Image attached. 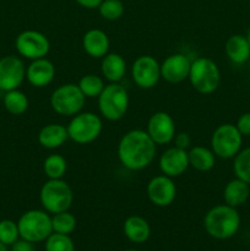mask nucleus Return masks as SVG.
<instances>
[{
  "label": "nucleus",
  "instance_id": "1",
  "mask_svg": "<svg viewBox=\"0 0 250 251\" xmlns=\"http://www.w3.org/2000/svg\"><path fill=\"white\" fill-rule=\"evenodd\" d=\"M156 156V144L144 130L126 132L118 145V157L123 166L129 171L146 168Z\"/></svg>",
  "mask_w": 250,
  "mask_h": 251
},
{
  "label": "nucleus",
  "instance_id": "2",
  "mask_svg": "<svg viewBox=\"0 0 250 251\" xmlns=\"http://www.w3.org/2000/svg\"><path fill=\"white\" fill-rule=\"evenodd\" d=\"M203 227L207 234L215 239H229L239 229L240 216L237 208L227 203L215 206L206 213Z\"/></svg>",
  "mask_w": 250,
  "mask_h": 251
},
{
  "label": "nucleus",
  "instance_id": "3",
  "mask_svg": "<svg viewBox=\"0 0 250 251\" xmlns=\"http://www.w3.org/2000/svg\"><path fill=\"white\" fill-rule=\"evenodd\" d=\"M41 203L49 213L64 212L71 207L74 195L70 185L61 179H49L43 184L39 194Z\"/></svg>",
  "mask_w": 250,
  "mask_h": 251
},
{
  "label": "nucleus",
  "instance_id": "4",
  "mask_svg": "<svg viewBox=\"0 0 250 251\" xmlns=\"http://www.w3.org/2000/svg\"><path fill=\"white\" fill-rule=\"evenodd\" d=\"M98 108L105 119L110 122L120 120L129 108L127 91L118 82L107 85L98 97Z\"/></svg>",
  "mask_w": 250,
  "mask_h": 251
},
{
  "label": "nucleus",
  "instance_id": "5",
  "mask_svg": "<svg viewBox=\"0 0 250 251\" xmlns=\"http://www.w3.org/2000/svg\"><path fill=\"white\" fill-rule=\"evenodd\" d=\"M17 226L20 238L31 243L43 242L53 233L51 217L47 213V211H27L20 217Z\"/></svg>",
  "mask_w": 250,
  "mask_h": 251
},
{
  "label": "nucleus",
  "instance_id": "6",
  "mask_svg": "<svg viewBox=\"0 0 250 251\" xmlns=\"http://www.w3.org/2000/svg\"><path fill=\"white\" fill-rule=\"evenodd\" d=\"M189 80L191 86L202 95H210L221 83V71L217 64L208 58H198L191 63Z\"/></svg>",
  "mask_w": 250,
  "mask_h": 251
},
{
  "label": "nucleus",
  "instance_id": "7",
  "mask_svg": "<svg viewBox=\"0 0 250 251\" xmlns=\"http://www.w3.org/2000/svg\"><path fill=\"white\" fill-rule=\"evenodd\" d=\"M86 97L81 92L78 85L65 83L51 93L50 105L55 113L64 117H71L81 112L85 105Z\"/></svg>",
  "mask_w": 250,
  "mask_h": 251
},
{
  "label": "nucleus",
  "instance_id": "8",
  "mask_svg": "<svg viewBox=\"0 0 250 251\" xmlns=\"http://www.w3.org/2000/svg\"><path fill=\"white\" fill-rule=\"evenodd\" d=\"M102 127V120L97 114L86 112L74 115L66 129L69 137L73 141L80 145H87L100 136Z\"/></svg>",
  "mask_w": 250,
  "mask_h": 251
},
{
  "label": "nucleus",
  "instance_id": "9",
  "mask_svg": "<svg viewBox=\"0 0 250 251\" xmlns=\"http://www.w3.org/2000/svg\"><path fill=\"white\" fill-rule=\"evenodd\" d=\"M243 135L233 124H222L213 131L211 147L213 153L223 159L233 158L242 149Z\"/></svg>",
  "mask_w": 250,
  "mask_h": 251
},
{
  "label": "nucleus",
  "instance_id": "10",
  "mask_svg": "<svg viewBox=\"0 0 250 251\" xmlns=\"http://www.w3.org/2000/svg\"><path fill=\"white\" fill-rule=\"evenodd\" d=\"M17 53L29 60L46 58L50 50V43L46 34L34 29H27L17 36L15 42Z\"/></svg>",
  "mask_w": 250,
  "mask_h": 251
},
{
  "label": "nucleus",
  "instance_id": "11",
  "mask_svg": "<svg viewBox=\"0 0 250 251\" xmlns=\"http://www.w3.org/2000/svg\"><path fill=\"white\" fill-rule=\"evenodd\" d=\"M131 76L140 88L154 87L161 78V65L151 55H141L131 66Z\"/></svg>",
  "mask_w": 250,
  "mask_h": 251
},
{
  "label": "nucleus",
  "instance_id": "12",
  "mask_svg": "<svg viewBox=\"0 0 250 251\" xmlns=\"http://www.w3.org/2000/svg\"><path fill=\"white\" fill-rule=\"evenodd\" d=\"M26 77L24 61L15 55H6L0 59V90H17Z\"/></svg>",
  "mask_w": 250,
  "mask_h": 251
},
{
  "label": "nucleus",
  "instance_id": "13",
  "mask_svg": "<svg viewBox=\"0 0 250 251\" xmlns=\"http://www.w3.org/2000/svg\"><path fill=\"white\" fill-rule=\"evenodd\" d=\"M147 134L156 145H167L175 136V124L168 113L157 112L147 123Z\"/></svg>",
  "mask_w": 250,
  "mask_h": 251
},
{
  "label": "nucleus",
  "instance_id": "14",
  "mask_svg": "<svg viewBox=\"0 0 250 251\" xmlns=\"http://www.w3.org/2000/svg\"><path fill=\"white\" fill-rule=\"evenodd\" d=\"M147 196L153 205L166 207L175 200L176 186L171 176H157L149 181Z\"/></svg>",
  "mask_w": 250,
  "mask_h": 251
},
{
  "label": "nucleus",
  "instance_id": "15",
  "mask_svg": "<svg viewBox=\"0 0 250 251\" xmlns=\"http://www.w3.org/2000/svg\"><path fill=\"white\" fill-rule=\"evenodd\" d=\"M191 61L181 53L172 54L161 64V77L169 83H179L189 78Z\"/></svg>",
  "mask_w": 250,
  "mask_h": 251
},
{
  "label": "nucleus",
  "instance_id": "16",
  "mask_svg": "<svg viewBox=\"0 0 250 251\" xmlns=\"http://www.w3.org/2000/svg\"><path fill=\"white\" fill-rule=\"evenodd\" d=\"M189 166V154L186 150L176 146L166 150L159 157V169L164 176L171 178L184 174Z\"/></svg>",
  "mask_w": 250,
  "mask_h": 251
},
{
  "label": "nucleus",
  "instance_id": "17",
  "mask_svg": "<svg viewBox=\"0 0 250 251\" xmlns=\"http://www.w3.org/2000/svg\"><path fill=\"white\" fill-rule=\"evenodd\" d=\"M55 76V66L50 60L46 58L36 59L26 69V77L28 82L34 87H46Z\"/></svg>",
  "mask_w": 250,
  "mask_h": 251
},
{
  "label": "nucleus",
  "instance_id": "18",
  "mask_svg": "<svg viewBox=\"0 0 250 251\" xmlns=\"http://www.w3.org/2000/svg\"><path fill=\"white\" fill-rule=\"evenodd\" d=\"M82 47L86 53L92 58H103L109 51L110 42L105 32L93 28L86 32L83 36Z\"/></svg>",
  "mask_w": 250,
  "mask_h": 251
},
{
  "label": "nucleus",
  "instance_id": "19",
  "mask_svg": "<svg viewBox=\"0 0 250 251\" xmlns=\"http://www.w3.org/2000/svg\"><path fill=\"white\" fill-rule=\"evenodd\" d=\"M68 129L60 124H48L41 129L38 134V142L48 150L63 146L68 140Z\"/></svg>",
  "mask_w": 250,
  "mask_h": 251
},
{
  "label": "nucleus",
  "instance_id": "20",
  "mask_svg": "<svg viewBox=\"0 0 250 251\" xmlns=\"http://www.w3.org/2000/svg\"><path fill=\"white\" fill-rule=\"evenodd\" d=\"M124 234L130 242L142 244L151 235V227L145 218L140 216H130L124 222Z\"/></svg>",
  "mask_w": 250,
  "mask_h": 251
},
{
  "label": "nucleus",
  "instance_id": "21",
  "mask_svg": "<svg viewBox=\"0 0 250 251\" xmlns=\"http://www.w3.org/2000/svg\"><path fill=\"white\" fill-rule=\"evenodd\" d=\"M250 196V185L242 179H233L228 181L223 190V199L227 205L232 207H239L244 205Z\"/></svg>",
  "mask_w": 250,
  "mask_h": 251
},
{
  "label": "nucleus",
  "instance_id": "22",
  "mask_svg": "<svg viewBox=\"0 0 250 251\" xmlns=\"http://www.w3.org/2000/svg\"><path fill=\"white\" fill-rule=\"evenodd\" d=\"M225 54L232 63L240 65L250 59V46L247 37L242 34H233L225 42Z\"/></svg>",
  "mask_w": 250,
  "mask_h": 251
},
{
  "label": "nucleus",
  "instance_id": "23",
  "mask_svg": "<svg viewBox=\"0 0 250 251\" xmlns=\"http://www.w3.org/2000/svg\"><path fill=\"white\" fill-rule=\"evenodd\" d=\"M102 75L110 82H119L126 73V61L120 54L108 53L100 64Z\"/></svg>",
  "mask_w": 250,
  "mask_h": 251
},
{
  "label": "nucleus",
  "instance_id": "24",
  "mask_svg": "<svg viewBox=\"0 0 250 251\" xmlns=\"http://www.w3.org/2000/svg\"><path fill=\"white\" fill-rule=\"evenodd\" d=\"M189 164L199 172H208L215 167L216 154L212 150L203 146H195L188 152Z\"/></svg>",
  "mask_w": 250,
  "mask_h": 251
},
{
  "label": "nucleus",
  "instance_id": "25",
  "mask_svg": "<svg viewBox=\"0 0 250 251\" xmlns=\"http://www.w3.org/2000/svg\"><path fill=\"white\" fill-rule=\"evenodd\" d=\"M2 102H4L5 109L12 115L24 114L28 108V98L19 88L5 92Z\"/></svg>",
  "mask_w": 250,
  "mask_h": 251
},
{
  "label": "nucleus",
  "instance_id": "26",
  "mask_svg": "<svg viewBox=\"0 0 250 251\" xmlns=\"http://www.w3.org/2000/svg\"><path fill=\"white\" fill-rule=\"evenodd\" d=\"M43 171L49 179H61L68 171L66 159L60 154H50L44 161Z\"/></svg>",
  "mask_w": 250,
  "mask_h": 251
},
{
  "label": "nucleus",
  "instance_id": "27",
  "mask_svg": "<svg viewBox=\"0 0 250 251\" xmlns=\"http://www.w3.org/2000/svg\"><path fill=\"white\" fill-rule=\"evenodd\" d=\"M78 87H80L81 92L83 93L86 98H98L100 93H102V91L104 90L105 86L100 76L88 74V75L82 76L80 78Z\"/></svg>",
  "mask_w": 250,
  "mask_h": 251
},
{
  "label": "nucleus",
  "instance_id": "28",
  "mask_svg": "<svg viewBox=\"0 0 250 251\" xmlns=\"http://www.w3.org/2000/svg\"><path fill=\"white\" fill-rule=\"evenodd\" d=\"M77 221L76 217L69 211L59 212L51 217V227L54 233H60V234H71L75 230Z\"/></svg>",
  "mask_w": 250,
  "mask_h": 251
},
{
  "label": "nucleus",
  "instance_id": "29",
  "mask_svg": "<svg viewBox=\"0 0 250 251\" xmlns=\"http://www.w3.org/2000/svg\"><path fill=\"white\" fill-rule=\"evenodd\" d=\"M235 178L242 179L243 181L250 185V147L240 150L237 156L234 157L233 163Z\"/></svg>",
  "mask_w": 250,
  "mask_h": 251
},
{
  "label": "nucleus",
  "instance_id": "30",
  "mask_svg": "<svg viewBox=\"0 0 250 251\" xmlns=\"http://www.w3.org/2000/svg\"><path fill=\"white\" fill-rule=\"evenodd\" d=\"M46 251H75V244L68 234L53 232L46 239Z\"/></svg>",
  "mask_w": 250,
  "mask_h": 251
},
{
  "label": "nucleus",
  "instance_id": "31",
  "mask_svg": "<svg viewBox=\"0 0 250 251\" xmlns=\"http://www.w3.org/2000/svg\"><path fill=\"white\" fill-rule=\"evenodd\" d=\"M98 10L104 20L115 21L123 16L125 7L122 0H103L102 4L98 6Z\"/></svg>",
  "mask_w": 250,
  "mask_h": 251
},
{
  "label": "nucleus",
  "instance_id": "32",
  "mask_svg": "<svg viewBox=\"0 0 250 251\" xmlns=\"http://www.w3.org/2000/svg\"><path fill=\"white\" fill-rule=\"evenodd\" d=\"M20 238L19 226L11 220L0 221V242L2 244L12 245Z\"/></svg>",
  "mask_w": 250,
  "mask_h": 251
},
{
  "label": "nucleus",
  "instance_id": "33",
  "mask_svg": "<svg viewBox=\"0 0 250 251\" xmlns=\"http://www.w3.org/2000/svg\"><path fill=\"white\" fill-rule=\"evenodd\" d=\"M235 126L243 136H250V112L240 115L238 118Z\"/></svg>",
  "mask_w": 250,
  "mask_h": 251
},
{
  "label": "nucleus",
  "instance_id": "34",
  "mask_svg": "<svg viewBox=\"0 0 250 251\" xmlns=\"http://www.w3.org/2000/svg\"><path fill=\"white\" fill-rule=\"evenodd\" d=\"M33 244L34 243H31L21 238V239H19L11 245V251H36Z\"/></svg>",
  "mask_w": 250,
  "mask_h": 251
},
{
  "label": "nucleus",
  "instance_id": "35",
  "mask_svg": "<svg viewBox=\"0 0 250 251\" xmlns=\"http://www.w3.org/2000/svg\"><path fill=\"white\" fill-rule=\"evenodd\" d=\"M174 144H175V146L179 147V149L186 150L190 146L191 139L190 136H189V134H186V132H180V134L174 136Z\"/></svg>",
  "mask_w": 250,
  "mask_h": 251
},
{
  "label": "nucleus",
  "instance_id": "36",
  "mask_svg": "<svg viewBox=\"0 0 250 251\" xmlns=\"http://www.w3.org/2000/svg\"><path fill=\"white\" fill-rule=\"evenodd\" d=\"M75 1L86 9H98L103 0H75Z\"/></svg>",
  "mask_w": 250,
  "mask_h": 251
},
{
  "label": "nucleus",
  "instance_id": "37",
  "mask_svg": "<svg viewBox=\"0 0 250 251\" xmlns=\"http://www.w3.org/2000/svg\"><path fill=\"white\" fill-rule=\"evenodd\" d=\"M0 251H9L7 250V247L5 244H2L1 242H0Z\"/></svg>",
  "mask_w": 250,
  "mask_h": 251
},
{
  "label": "nucleus",
  "instance_id": "38",
  "mask_svg": "<svg viewBox=\"0 0 250 251\" xmlns=\"http://www.w3.org/2000/svg\"><path fill=\"white\" fill-rule=\"evenodd\" d=\"M247 41H248V43H249V46H250V28H249V31H248V33H247Z\"/></svg>",
  "mask_w": 250,
  "mask_h": 251
},
{
  "label": "nucleus",
  "instance_id": "39",
  "mask_svg": "<svg viewBox=\"0 0 250 251\" xmlns=\"http://www.w3.org/2000/svg\"><path fill=\"white\" fill-rule=\"evenodd\" d=\"M124 251H139V250H135V249H129V250H124Z\"/></svg>",
  "mask_w": 250,
  "mask_h": 251
},
{
  "label": "nucleus",
  "instance_id": "40",
  "mask_svg": "<svg viewBox=\"0 0 250 251\" xmlns=\"http://www.w3.org/2000/svg\"><path fill=\"white\" fill-rule=\"evenodd\" d=\"M249 73H250V59H249Z\"/></svg>",
  "mask_w": 250,
  "mask_h": 251
}]
</instances>
